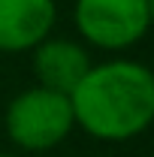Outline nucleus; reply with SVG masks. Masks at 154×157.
<instances>
[{"mask_svg":"<svg viewBox=\"0 0 154 157\" xmlns=\"http://www.w3.org/2000/svg\"><path fill=\"white\" fill-rule=\"evenodd\" d=\"M55 0H0V52L21 55L55 30Z\"/></svg>","mask_w":154,"mask_h":157,"instance_id":"4","label":"nucleus"},{"mask_svg":"<svg viewBox=\"0 0 154 157\" xmlns=\"http://www.w3.org/2000/svg\"><path fill=\"white\" fill-rule=\"evenodd\" d=\"M3 127L9 142L21 151H52L76 130L70 97L42 85L24 88L9 100Z\"/></svg>","mask_w":154,"mask_h":157,"instance_id":"2","label":"nucleus"},{"mask_svg":"<svg viewBox=\"0 0 154 157\" xmlns=\"http://www.w3.org/2000/svg\"><path fill=\"white\" fill-rule=\"evenodd\" d=\"M73 121L100 142H127L154 118V76L139 60L115 58L91 63L70 91Z\"/></svg>","mask_w":154,"mask_h":157,"instance_id":"1","label":"nucleus"},{"mask_svg":"<svg viewBox=\"0 0 154 157\" xmlns=\"http://www.w3.org/2000/svg\"><path fill=\"white\" fill-rule=\"evenodd\" d=\"M30 60H33L37 85L48 88V91H58V94H67V97L94 63L82 42L55 36V33H48L39 45L30 48Z\"/></svg>","mask_w":154,"mask_h":157,"instance_id":"5","label":"nucleus"},{"mask_svg":"<svg viewBox=\"0 0 154 157\" xmlns=\"http://www.w3.org/2000/svg\"><path fill=\"white\" fill-rule=\"evenodd\" d=\"M0 157H18V154H9V151H0Z\"/></svg>","mask_w":154,"mask_h":157,"instance_id":"6","label":"nucleus"},{"mask_svg":"<svg viewBox=\"0 0 154 157\" xmlns=\"http://www.w3.org/2000/svg\"><path fill=\"white\" fill-rule=\"evenodd\" d=\"M151 0H76L73 24L88 45L103 52H127L151 27Z\"/></svg>","mask_w":154,"mask_h":157,"instance_id":"3","label":"nucleus"}]
</instances>
